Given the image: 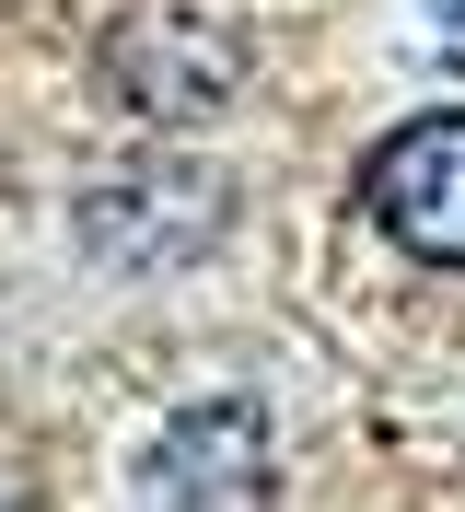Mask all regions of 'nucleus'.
I'll use <instances>...</instances> for the list:
<instances>
[{
  "mask_svg": "<svg viewBox=\"0 0 465 512\" xmlns=\"http://www.w3.org/2000/svg\"><path fill=\"white\" fill-rule=\"evenodd\" d=\"M105 82H117L140 117L186 128V117H210V105L245 94V24L210 12V0H152V12H128V24L105 35Z\"/></svg>",
  "mask_w": 465,
  "mask_h": 512,
  "instance_id": "obj_1",
  "label": "nucleus"
},
{
  "mask_svg": "<svg viewBox=\"0 0 465 512\" xmlns=\"http://www.w3.org/2000/svg\"><path fill=\"white\" fill-rule=\"evenodd\" d=\"M221 210H233L221 175H198L175 152H140L82 198V256L93 268H186V256H210Z\"/></svg>",
  "mask_w": 465,
  "mask_h": 512,
  "instance_id": "obj_2",
  "label": "nucleus"
},
{
  "mask_svg": "<svg viewBox=\"0 0 465 512\" xmlns=\"http://www.w3.org/2000/svg\"><path fill=\"white\" fill-rule=\"evenodd\" d=\"M361 198H372V222L396 233L407 256L465 268V105H442V117H407L396 140L361 163Z\"/></svg>",
  "mask_w": 465,
  "mask_h": 512,
  "instance_id": "obj_3",
  "label": "nucleus"
},
{
  "mask_svg": "<svg viewBox=\"0 0 465 512\" xmlns=\"http://www.w3.org/2000/svg\"><path fill=\"white\" fill-rule=\"evenodd\" d=\"M279 454H268V408L245 396H210V408H175L163 443L140 454V501H268Z\"/></svg>",
  "mask_w": 465,
  "mask_h": 512,
  "instance_id": "obj_4",
  "label": "nucleus"
},
{
  "mask_svg": "<svg viewBox=\"0 0 465 512\" xmlns=\"http://www.w3.org/2000/svg\"><path fill=\"white\" fill-rule=\"evenodd\" d=\"M431 12H442V24H454V35H465V0H431Z\"/></svg>",
  "mask_w": 465,
  "mask_h": 512,
  "instance_id": "obj_5",
  "label": "nucleus"
}]
</instances>
